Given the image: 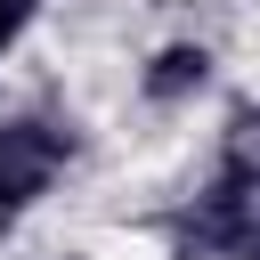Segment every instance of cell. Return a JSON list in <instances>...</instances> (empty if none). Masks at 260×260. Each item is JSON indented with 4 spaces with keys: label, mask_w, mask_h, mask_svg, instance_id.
<instances>
[{
    "label": "cell",
    "mask_w": 260,
    "mask_h": 260,
    "mask_svg": "<svg viewBox=\"0 0 260 260\" xmlns=\"http://www.w3.org/2000/svg\"><path fill=\"white\" fill-rule=\"evenodd\" d=\"M154 98H179V89H203V49H171L162 65H154V81H146Z\"/></svg>",
    "instance_id": "3957f363"
},
{
    "label": "cell",
    "mask_w": 260,
    "mask_h": 260,
    "mask_svg": "<svg viewBox=\"0 0 260 260\" xmlns=\"http://www.w3.org/2000/svg\"><path fill=\"white\" fill-rule=\"evenodd\" d=\"M179 244L203 260H260V162L252 154H236L195 195V211L179 219Z\"/></svg>",
    "instance_id": "6da1fadb"
},
{
    "label": "cell",
    "mask_w": 260,
    "mask_h": 260,
    "mask_svg": "<svg viewBox=\"0 0 260 260\" xmlns=\"http://www.w3.org/2000/svg\"><path fill=\"white\" fill-rule=\"evenodd\" d=\"M32 8H41V0H0V49H8V41L32 24Z\"/></svg>",
    "instance_id": "277c9868"
},
{
    "label": "cell",
    "mask_w": 260,
    "mask_h": 260,
    "mask_svg": "<svg viewBox=\"0 0 260 260\" xmlns=\"http://www.w3.org/2000/svg\"><path fill=\"white\" fill-rule=\"evenodd\" d=\"M65 130L57 122H32V114H16V122H0V211H24L32 195H49V179L65 171Z\"/></svg>",
    "instance_id": "7a4b0ae2"
}]
</instances>
